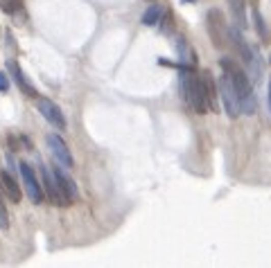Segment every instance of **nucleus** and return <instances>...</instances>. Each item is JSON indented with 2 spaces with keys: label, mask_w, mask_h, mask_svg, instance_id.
<instances>
[{
  "label": "nucleus",
  "mask_w": 271,
  "mask_h": 268,
  "mask_svg": "<svg viewBox=\"0 0 271 268\" xmlns=\"http://www.w3.org/2000/svg\"><path fill=\"white\" fill-rule=\"evenodd\" d=\"M228 12H231L233 25L239 29L249 27V18H247V0H228Z\"/></svg>",
  "instance_id": "obj_13"
},
{
  "label": "nucleus",
  "mask_w": 271,
  "mask_h": 268,
  "mask_svg": "<svg viewBox=\"0 0 271 268\" xmlns=\"http://www.w3.org/2000/svg\"><path fill=\"white\" fill-rule=\"evenodd\" d=\"M9 88H12V83H9L7 72H0V93H9Z\"/></svg>",
  "instance_id": "obj_18"
},
{
  "label": "nucleus",
  "mask_w": 271,
  "mask_h": 268,
  "mask_svg": "<svg viewBox=\"0 0 271 268\" xmlns=\"http://www.w3.org/2000/svg\"><path fill=\"white\" fill-rule=\"evenodd\" d=\"M36 108H39V113L43 115V120L48 124H52L57 131H66L68 129V122H66V115L61 113L59 104H55L52 99L48 97H36Z\"/></svg>",
  "instance_id": "obj_6"
},
{
  "label": "nucleus",
  "mask_w": 271,
  "mask_h": 268,
  "mask_svg": "<svg viewBox=\"0 0 271 268\" xmlns=\"http://www.w3.org/2000/svg\"><path fill=\"white\" fill-rule=\"evenodd\" d=\"M55 178H57V183H59V187H61V192H64V196L68 198V201H77V196H79V189H77V183L72 181L68 173L61 169V167H55Z\"/></svg>",
  "instance_id": "obj_12"
},
{
  "label": "nucleus",
  "mask_w": 271,
  "mask_h": 268,
  "mask_svg": "<svg viewBox=\"0 0 271 268\" xmlns=\"http://www.w3.org/2000/svg\"><path fill=\"white\" fill-rule=\"evenodd\" d=\"M181 3H195V0H181Z\"/></svg>",
  "instance_id": "obj_22"
},
{
  "label": "nucleus",
  "mask_w": 271,
  "mask_h": 268,
  "mask_svg": "<svg viewBox=\"0 0 271 268\" xmlns=\"http://www.w3.org/2000/svg\"><path fill=\"white\" fill-rule=\"evenodd\" d=\"M45 142H48V149H50L52 158H55V160L59 162L64 169H72V167H75V158H72V151H70V146L66 144V140L61 138V135L48 133Z\"/></svg>",
  "instance_id": "obj_8"
},
{
  "label": "nucleus",
  "mask_w": 271,
  "mask_h": 268,
  "mask_svg": "<svg viewBox=\"0 0 271 268\" xmlns=\"http://www.w3.org/2000/svg\"><path fill=\"white\" fill-rule=\"evenodd\" d=\"M181 91H183V99L185 104L195 110L197 115H206L208 110V99H206V91H203V79L195 75L190 66H181Z\"/></svg>",
  "instance_id": "obj_2"
},
{
  "label": "nucleus",
  "mask_w": 271,
  "mask_h": 268,
  "mask_svg": "<svg viewBox=\"0 0 271 268\" xmlns=\"http://www.w3.org/2000/svg\"><path fill=\"white\" fill-rule=\"evenodd\" d=\"M258 3L260 0H247V5H253V7H258Z\"/></svg>",
  "instance_id": "obj_20"
},
{
  "label": "nucleus",
  "mask_w": 271,
  "mask_h": 268,
  "mask_svg": "<svg viewBox=\"0 0 271 268\" xmlns=\"http://www.w3.org/2000/svg\"><path fill=\"white\" fill-rule=\"evenodd\" d=\"M18 9H23V0H5V3H3V12L5 14H16Z\"/></svg>",
  "instance_id": "obj_17"
},
{
  "label": "nucleus",
  "mask_w": 271,
  "mask_h": 268,
  "mask_svg": "<svg viewBox=\"0 0 271 268\" xmlns=\"http://www.w3.org/2000/svg\"><path fill=\"white\" fill-rule=\"evenodd\" d=\"M203 91H206V99H208V108L217 110L220 108V86H217V79L212 77L210 70H203Z\"/></svg>",
  "instance_id": "obj_10"
},
{
  "label": "nucleus",
  "mask_w": 271,
  "mask_h": 268,
  "mask_svg": "<svg viewBox=\"0 0 271 268\" xmlns=\"http://www.w3.org/2000/svg\"><path fill=\"white\" fill-rule=\"evenodd\" d=\"M18 171H20V178H23V185H25V194H28V198L34 205H41V203H43V198H45V192H43V185L36 181L34 167L30 165L28 160H20L18 162Z\"/></svg>",
  "instance_id": "obj_5"
},
{
  "label": "nucleus",
  "mask_w": 271,
  "mask_h": 268,
  "mask_svg": "<svg viewBox=\"0 0 271 268\" xmlns=\"http://www.w3.org/2000/svg\"><path fill=\"white\" fill-rule=\"evenodd\" d=\"M7 142H9V151H18V149H20L18 140L14 138V135H9V138H7Z\"/></svg>",
  "instance_id": "obj_19"
},
{
  "label": "nucleus",
  "mask_w": 271,
  "mask_h": 268,
  "mask_svg": "<svg viewBox=\"0 0 271 268\" xmlns=\"http://www.w3.org/2000/svg\"><path fill=\"white\" fill-rule=\"evenodd\" d=\"M0 228L9 230V212H7V205L3 203V185H0Z\"/></svg>",
  "instance_id": "obj_16"
},
{
  "label": "nucleus",
  "mask_w": 271,
  "mask_h": 268,
  "mask_svg": "<svg viewBox=\"0 0 271 268\" xmlns=\"http://www.w3.org/2000/svg\"><path fill=\"white\" fill-rule=\"evenodd\" d=\"M269 106H271V81H269Z\"/></svg>",
  "instance_id": "obj_21"
},
{
  "label": "nucleus",
  "mask_w": 271,
  "mask_h": 268,
  "mask_svg": "<svg viewBox=\"0 0 271 268\" xmlns=\"http://www.w3.org/2000/svg\"><path fill=\"white\" fill-rule=\"evenodd\" d=\"M217 86H220V99L224 104V110H226V115L231 120H235L242 115V106H239V97L235 93V86H233L231 77L224 72V75L220 77V81H217Z\"/></svg>",
  "instance_id": "obj_4"
},
{
  "label": "nucleus",
  "mask_w": 271,
  "mask_h": 268,
  "mask_svg": "<svg viewBox=\"0 0 271 268\" xmlns=\"http://www.w3.org/2000/svg\"><path fill=\"white\" fill-rule=\"evenodd\" d=\"M160 18H163V5L154 3V5H149V7L145 9V14H143V18H140V23H143L145 27H154V25L160 23Z\"/></svg>",
  "instance_id": "obj_14"
},
{
  "label": "nucleus",
  "mask_w": 271,
  "mask_h": 268,
  "mask_svg": "<svg viewBox=\"0 0 271 268\" xmlns=\"http://www.w3.org/2000/svg\"><path fill=\"white\" fill-rule=\"evenodd\" d=\"M220 66H222V70L231 77L233 86H235L242 113L244 115H255V95H253V88H251V77H249V72H244L242 68L235 63V59H228V56L220 61Z\"/></svg>",
  "instance_id": "obj_1"
},
{
  "label": "nucleus",
  "mask_w": 271,
  "mask_h": 268,
  "mask_svg": "<svg viewBox=\"0 0 271 268\" xmlns=\"http://www.w3.org/2000/svg\"><path fill=\"white\" fill-rule=\"evenodd\" d=\"M39 171H41V176H43V192H45V196L52 201V205H59V207L70 205V201H68V198L64 196V192H61L55 173L50 171V167L45 165V162H39Z\"/></svg>",
  "instance_id": "obj_7"
},
{
  "label": "nucleus",
  "mask_w": 271,
  "mask_h": 268,
  "mask_svg": "<svg viewBox=\"0 0 271 268\" xmlns=\"http://www.w3.org/2000/svg\"><path fill=\"white\" fill-rule=\"evenodd\" d=\"M206 32L217 50H224V47L228 45V25H226V18H224V14L220 9H208Z\"/></svg>",
  "instance_id": "obj_3"
},
{
  "label": "nucleus",
  "mask_w": 271,
  "mask_h": 268,
  "mask_svg": "<svg viewBox=\"0 0 271 268\" xmlns=\"http://www.w3.org/2000/svg\"><path fill=\"white\" fill-rule=\"evenodd\" d=\"M7 70L12 72V77H14V81H16V86H18V91L25 95V97H32L36 99L39 97V93H36V88L32 86V81H30L28 77H25V72H23V68L18 66L14 59H9L7 61Z\"/></svg>",
  "instance_id": "obj_9"
},
{
  "label": "nucleus",
  "mask_w": 271,
  "mask_h": 268,
  "mask_svg": "<svg viewBox=\"0 0 271 268\" xmlns=\"http://www.w3.org/2000/svg\"><path fill=\"white\" fill-rule=\"evenodd\" d=\"M253 23H255V29H258L260 39L267 41L269 34H267V27H264V18H262V14L258 12V7H253Z\"/></svg>",
  "instance_id": "obj_15"
},
{
  "label": "nucleus",
  "mask_w": 271,
  "mask_h": 268,
  "mask_svg": "<svg viewBox=\"0 0 271 268\" xmlns=\"http://www.w3.org/2000/svg\"><path fill=\"white\" fill-rule=\"evenodd\" d=\"M0 185H3V192L7 194L9 201H12V203H20V198H23V189H20L18 181L7 169H0Z\"/></svg>",
  "instance_id": "obj_11"
}]
</instances>
